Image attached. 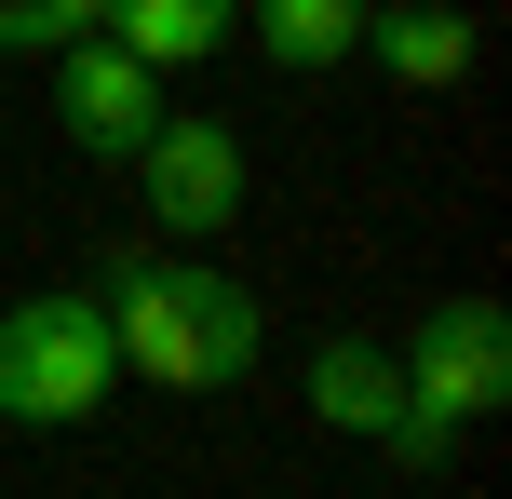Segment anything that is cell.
<instances>
[{"label": "cell", "mask_w": 512, "mask_h": 499, "mask_svg": "<svg viewBox=\"0 0 512 499\" xmlns=\"http://www.w3.org/2000/svg\"><path fill=\"white\" fill-rule=\"evenodd\" d=\"M95 284H108L95 311L122 338V365L162 378V392H230L256 365V297L230 270H203V257H108Z\"/></svg>", "instance_id": "obj_1"}, {"label": "cell", "mask_w": 512, "mask_h": 499, "mask_svg": "<svg viewBox=\"0 0 512 499\" xmlns=\"http://www.w3.org/2000/svg\"><path fill=\"white\" fill-rule=\"evenodd\" d=\"M108 378H122V338H108L95 297H14V311H0V419L14 432L95 419Z\"/></svg>", "instance_id": "obj_2"}, {"label": "cell", "mask_w": 512, "mask_h": 499, "mask_svg": "<svg viewBox=\"0 0 512 499\" xmlns=\"http://www.w3.org/2000/svg\"><path fill=\"white\" fill-rule=\"evenodd\" d=\"M54 122H68L81 149L135 162V149H149V122H162V68H149V54H122L108 27H68V41H54Z\"/></svg>", "instance_id": "obj_3"}, {"label": "cell", "mask_w": 512, "mask_h": 499, "mask_svg": "<svg viewBox=\"0 0 512 499\" xmlns=\"http://www.w3.org/2000/svg\"><path fill=\"white\" fill-rule=\"evenodd\" d=\"M405 392L432 405V419H499L512 405V324H499V297H445V311L418 324Z\"/></svg>", "instance_id": "obj_4"}, {"label": "cell", "mask_w": 512, "mask_h": 499, "mask_svg": "<svg viewBox=\"0 0 512 499\" xmlns=\"http://www.w3.org/2000/svg\"><path fill=\"white\" fill-rule=\"evenodd\" d=\"M135 176H149V216H162V230L203 243V230L243 216V135H230V122H149Z\"/></svg>", "instance_id": "obj_5"}, {"label": "cell", "mask_w": 512, "mask_h": 499, "mask_svg": "<svg viewBox=\"0 0 512 499\" xmlns=\"http://www.w3.org/2000/svg\"><path fill=\"white\" fill-rule=\"evenodd\" d=\"M310 419H324V432H364V446H378V432L405 419V365H391V351H364V338H337L324 365H310Z\"/></svg>", "instance_id": "obj_6"}, {"label": "cell", "mask_w": 512, "mask_h": 499, "mask_svg": "<svg viewBox=\"0 0 512 499\" xmlns=\"http://www.w3.org/2000/svg\"><path fill=\"white\" fill-rule=\"evenodd\" d=\"M95 27H108L122 54H149V68H203L216 27H230V0H108Z\"/></svg>", "instance_id": "obj_7"}, {"label": "cell", "mask_w": 512, "mask_h": 499, "mask_svg": "<svg viewBox=\"0 0 512 499\" xmlns=\"http://www.w3.org/2000/svg\"><path fill=\"white\" fill-rule=\"evenodd\" d=\"M256 41H270V68H337L364 41V0H256Z\"/></svg>", "instance_id": "obj_8"}, {"label": "cell", "mask_w": 512, "mask_h": 499, "mask_svg": "<svg viewBox=\"0 0 512 499\" xmlns=\"http://www.w3.org/2000/svg\"><path fill=\"white\" fill-rule=\"evenodd\" d=\"M378 68H391V81H459V68H472V27L445 14V0H405V14L378 27Z\"/></svg>", "instance_id": "obj_9"}, {"label": "cell", "mask_w": 512, "mask_h": 499, "mask_svg": "<svg viewBox=\"0 0 512 499\" xmlns=\"http://www.w3.org/2000/svg\"><path fill=\"white\" fill-rule=\"evenodd\" d=\"M108 0H0V54H54L68 27H95Z\"/></svg>", "instance_id": "obj_10"}]
</instances>
